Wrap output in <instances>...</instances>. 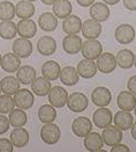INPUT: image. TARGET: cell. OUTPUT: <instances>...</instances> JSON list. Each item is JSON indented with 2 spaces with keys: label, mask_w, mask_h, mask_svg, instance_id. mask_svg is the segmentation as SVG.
I'll return each instance as SVG.
<instances>
[{
  "label": "cell",
  "mask_w": 136,
  "mask_h": 152,
  "mask_svg": "<svg viewBox=\"0 0 136 152\" xmlns=\"http://www.w3.org/2000/svg\"><path fill=\"white\" fill-rule=\"evenodd\" d=\"M71 0H57L53 4V14L59 19H66L72 13Z\"/></svg>",
  "instance_id": "33"
},
{
  "label": "cell",
  "mask_w": 136,
  "mask_h": 152,
  "mask_svg": "<svg viewBox=\"0 0 136 152\" xmlns=\"http://www.w3.org/2000/svg\"><path fill=\"white\" fill-rule=\"evenodd\" d=\"M29 138H30L29 132L23 129V127H17L13 129L9 136V140L13 143L14 148H24L29 143Z\"/></svg>",
  "instance_id": "23"
},
{
  "label": "cell",
  "mask_w": 136,
  "mask_h": 152,
  "mask_svg": "<svg viewBox=\"0 0 136 152\" xmlns=\"http://www.w3.org/2000/svg\"><path fill=\"white\" fill-rule=\"evenodd\" d=\"M36 12V7L31 1L22 0L15 6V15L20 19H30Z\"/></svg>",
  "instance_id": "30"
},
{
  "label": "cell",
  "mask_w": 136,
  "mask_h": 152,
  "mask_svg": "<svg viewBox=\"0 0 136 152\" xmlns=\"http://www.w3.org/2000/svg\"><path fill=\"white\" fill-rule=\"evenodd\" d=\"M68 100V92L61 86L52 87L49 93L50 103L55 108H62L67 104Z\"/></svg>",
  "instance_id": "7"
},
{
  "label": "cell",
  "mask_w": 136,
  "mask_h": 152,
  "mask_svg": "<svg viewBox=\"0 0 136 152\" xmlns=\"http://www.w3.org/2000/svg\"><path fill=\"white\" fill-rule=\"evenodd\" d=\"M76 2L81 7H90L95 2V0H76Z\"/></svg>",
  "instance_id": "44"
},
{
  "label": "cell",
  "mask_w": 136,
  "mask_h": 152,
  "mask_svg": "<svg viewBox=\"0 0 136 152\" xmlns=\"http://www.w3.org/2000/svg\"><path fill=\"white\" fill-rule=\"evenodd\" d=\"M61 137V130L59 126L52 123H45L40 128V140L45 144L54 145L57 144Z\"/></svg>",
  "instance_id": "1"
},
{
  "label": "cell",
  "mask_w": 136,
  "mask_h": 152,
  "mask_svg": "<svg viewBox=\"0 0 136 152\" xmlns=\"http://www.w3.org/2000/svg\"><path fill=\"white\" fill-rule=\"evenodd\" d=\"M38 118L42 123H52L57 118V110L55 107L50 104H43L38 108Z\"/></svg>",
  "instance_id": "32"
},
{
  "label": "cell",
  "mask_w": 136,
  "mask_h": 152,
  "mask_svg": "<svg viewBox=\"0 0 136 152\" xmlns=\"http://www.w3.org/2000/svg\"><path fill=\"white\" fill-rule=\"evenodd\" d=\"M94 124L99 129H105L106 127L111 126L113 121V114L110 109L106 107H99L98 109L92 115Z\"/></svg>",
  "instance_id": "8"
},
{
  "label": "cell",
  "mask_w": 136,
  "mask_h": 152,
  "mask_svg": "<svg viewBox=\"0 0 136 152\" xmlns=\"http://www.w3.org/2000/svg\"><path fill=\"white\" fill-rule=\"evenodd\" d=\"M130 134H132V137L136 140V121L133 123V126L130 128Z\"/></svg>",
  "instance_id": "45"
},
{
  "label": "cell",
  "mask_w": 136,
  "mask_h": 152,
  "mask_svg": "<svg viewBox=\"0 0 136 152\" xmlns=\"http://www.w3.org/2000/svg\"><path fill=\"white\" fill-rule=\"evenodd\" d=\"M13 53H15L20 58H28L32 53V44L29 38L20 37L14 41L12 45Z\"/></svg>",
  "instance_id": "12"
},
{
  "label": "cell",
  "mask_w": 136,
  "mask_h": 152,
  "mask_svg": "<svg viewBox=\"0 0 136 152\" xmlns=\"http://www.w3.org/2000/svg\"><path fill=\"white\" fill-rule=\"evenodd\" d=\"M28 1H31V2H34V1H36V0H28Z\"/></svg>",
  "instance_id": "50"
},
{
  "label": "cell",
  "mask_w": 136,
  "mask_h": 152,
  "mask_svg": "<svg viewBox=\"0 0 136 152\" xmlns=\"http://www.w3.org/2000/svg\"><path fill=\"white\" fill-rule=\"evenodd\" d=\"M82 38L76 35H67L62 39V48L68 55H77L82 48Z\"/></svg>",
  "instance_id": "14"
},
{
  "label": "cell",
  "mask_w": 136,
  "mask_h": 152,
  "mask_svg": "<svg viewBox=\"0 0 136 152\" xmlns=\"http://www.w3.org/2000/svg\"><path fill=\"white\" fill-rule=\"evenodd\" d=\"M51 88H52V86H51L50 80L44 78V77H39V78L36 77V79L31 83V91H32V93H35L38 96L49 95Z\"/></svg>",
  "instance_id": "29"
},
{
  "label": "cell",
  "mask_w": 136,
  "mask_h": 152,
  "mask_svg": "<svg viewBox=\"0 0 136 152\" xmlns=\"http://www.w3.org/2000/svg\"><path fill=\"white\" fill-rule=\"evenodd\" d=\"M91 100L94 102V104H96L97 107H106L111 103L112 94L109 88L104 86H99L92 91Z\"/></svg>",
  "instance_id": "11"
},
{
  "label": "cell",
  "mask_w": 136,
  "mask_h": 152,
  "mask_svg": "<svg viewBox=\"0 0 136 152\" xmlns=\"http://www.w3.org/2000/svg\"><path fill=\"white\" fill-rule=\"evenodd\" d=\"M97 69L101 73L104 75H109L112 73L115 67L118 66L117 64V58L114 55H112L111 52H101L100 56L97 58Z\"/></svg>",
  "instance_id": "5"
},
{
  "label": "cell",
  "mask_w": 136,
  "mask_h": 152,
  "mask_svg": "<svg viewBox=\"0 0 136 152\" xmlns=\"http://www.w3.org/2000/svg\"><path fill=\"white\" fill-rule=\"evenodd\" d=\"M77 73L78 76L84 78V79H90V78H94L96 76L98 69H97V64L95 63L94 61L91 59H82L80 63L77 64Z\"/></svg>",
  "instance_id": "16"
},
{
  "label": "cell",
  "mask_w": 136,
  "mask_h": 152,
  "mask_svg": "<svg viewBox=\"0 0 136 152\" xmlns=\"http://www.w3.org/2000/svg\"><path fill=\"white\" fill-rule=\"evenodd\" d=\"M89 100L87 95L81 92H74L71 95H68L67 107L73 113H82L88 108Z\"/></svg>",
  "instance_id": "2"
},
{
  "label": "cell",
  "mask_w": 136,
  "mask_h": 152,
  "mask_svg": "<svg viewBox=\"0 0 136 152\" xmlns=\"http://www.w3.org/2000/svg\"><path fill=\"white\" fill-rule=\"evenodd\" d=\"M20 66H21V58L13 52H8L1 57V67L7 73L16 72L20 69Z\"/></svg>",
  "instance_id": "20"
},
{
  "label": "cell",
  "mask_w": 136,
  "mask_h": 152,
  "mask_svg": "<svg viewBox=\"0 0 136 152\" xmlns=\"http://www.w3.org/2000/svg\"><path fill=\"white\" fill-rule=\"evenodd\" d=\"M1 57H2V56L0 55V67H1Z\"/></svg>",
  "instance_id": "49"
},
{
  "label": "cell",
  "mask_w": 136,
  "mask_h": 152,
  "mask_svg": "<svg viewBox=\"0 0 136 152\" xmlns=\"http://www.w3.org/2000/svg\"><path fill=\"white\" fill-rule=\"evenodd\" d=\"M114 121V126L118 127L119 129H121L122 131L129 130L134 121H133V115L130 114V112H126V110H119L114 114L113 117Z\"/></svg>",
  "instance_id": "22"
},
{
  "label": "cell",
  "mask_w": 136,
  "mask_h": 152,
  "mask_svg": "<svg viewBox=\"0 0 136 152\" xmlns=\"http://www.w3.org/2000/svg\"><path fill=\"white\" fill-rule=\"evenodd\" d=\"M15 16V5L11 1H1L0 2V20H13Z\"/></svg>",
  "instance_id": "37"
},
{
  "label": "cell",
  "mask_w": 136,
  "mask_h": 152,
  "mask_svg": "<svg viewBox=\"0 0 136 152\" xmlns=\"http://www.w3.org/2000/svg\"><path fill=\"white\" fill-rule=\"evenodd\" d=\"M134 110H135V116H136V106H135V108H134Z\"/></svg>",
  "instance_id": "51"
},
{
  "label": "cell",
  "mask_w": 136,
  "mask_h": 152,
  "mask_svg": "<svg viewBox=\"0 0 136 152\" xmlns=\"http://www.w3.org/2000/svg\"><path fill=\"white\" fill-rule=\"evenodd\" d=\"M82 20L77 15H68L63 19L62 22V30L67 35H76L82 30Z\"/></svg>",
  "instance_id": "15"
},
{
  "label": "cell",
  "mask_w": 136,
  "mask_h": 152,
  "mask_svg": "<svg viewBox=\"0 0 136 152\" xmlns=\"http://www.w3.org/2000/svg\"><path fill=\"white\" fill-rule=\"evenodd\" d=\"M9 123L11 126L14 128L17 127H23L25 123H27V114H25L24 109H13L12 112L9 113Z\"/></svg>",
  "instance_id": "36"
},
{
  "label": "cell",
  "mask_w": 136,
  "mask_h": 152,
  "mask_svg": "<svg viewBox=\"0 0 136 152\" xmlns=\"http://www.w3.org/2000/svg\"><path fill=\"white\" fill-rule=\"evenodd\" d=\"M92 130V123L86 116H80L72 122V131L77 137H86Z\"/></svg>",
  "instance_id": "10"
},
{
  "label": "cell",
  "mask_w": 136,
  "mask_h": 152,
  "mask_svg": "<svg viewBox=\"0 0 136 152\" xmlns=\"http://www.w3.org/2000/svg\"><path fill=\"white\" fill-rule=\"evenodd\" d=\"M117 104L121 110L130 112L136 106V96L129 91H122L117 96Z\"/></svg>",
  "instance_id": "19"
},
{
  "label": "cell",
  "mask_w": 136,
  "mask_h": 152,
  "mask_svg": "<svg viewBox=\"0 0 136 152\" xmlns=\"http://www.w3.org/2000/svg\"><path fill=\"white\" fill-rule=\"evenodd\" d=\"M15 107V102L11 95H0V114H9Z\"/></svg>",
  "instance_id": "38"
},
{
  "label": "cell",
  "mask_w": 136,
  "mask_h": 152,
  "mask_svg": "<svg viewBox=\"0 0 136 152\" xmlns=\"http://www.w3.org/2000/svg\"><path fill=\"white\" fill-rule=\"evenodd\" d=\"M16 78L22 85H31L36 79V70L31 65H23L16 71Z\"/></svg>",
  "instance_id": "28"
},
{
  "label": "cell",
  "mask_w": 136,
  "mask_h": 152,
  "mask_svg": "<svg viewBox=\"0 0 136 152\" xmlns=\"http://www.w3.org/2000/svg\"><path fill=\"white\" fill-rule=\"evenodd\" d=\"M80 76L77 73V70L74 66H66L60 72V80L66 86H74L78 83Z\"/></svg>",
  "instance_id": "31"
},
{
  "label": "cell",
  "mask_w": 136,
  "mask_h": 152,
  "mask_svg": "<svg viewBox=\"0 0 136 152\" xmlns=\"http://www.w3.org/2000/svg\"><path fill=\"white\" fill-rule=\"evenodd\" d=\"M115 58H117L118 66H120L124 70L132 69L134 65V53H133V51L128 50V49L120 50L117 53Z\"/></svg>",
  "instance_id": "34"
},
{
  "label": "cell",
  "mask_w": 136,
  "mask_h": 152,
  "mask_svg": "<svg viewBox=\"0 0 136 152\" xmlns=\"http://www.w3.org/2000/svg\"><path fill=\"white\" fill-rule=\"evenodd\" d=\"M16 26L17 34L23 38H32L37 33V26L31 19H21Z\"/></svg>",
  "instance_id": "18"
},
{
  "label": "cell",
  "mask_w": 136,
  "mask_h": 152,
  "mask_svg": "<svg viewBox=\"0 0 136 152\" xmlns=\"http://www.w3.org/2000/svg\"><path fill=\"white\" fill-rule=\"evenodd\" d=\"M129 151H130V149H129L127 145L121 144V143H119V144L112 146V149H111V152H129Z\"/></svg>",
  "instance_id": "42"
},
{
  "label": "cell",
  "mask_w": 136,
  "mask_h": 152,
  "mask_svg": "<svg viewBox=\"0 0 136 152\" xmlns=\"http://www.w3.org/2000/svg\"><path fill=\"white\" fill-rule=\"evenodd\" d=\"M60 65L55 61H47L42 65V75L50 81H54L60 77Z\"/></svg>",
  "instance_id": "25"
},
{
  "label": "cell",
  "mask_w": 136,
  "mask_h": 152,
  "mask_svg": "<svg viewBox=\"0 0 136 152\" xmlns=\"http://www.w3.org/2000/svg\"><path fill=\"white\" fill-rule=\"evenodd\" d=\"M14 102L15 106H17L21 109H30L34 106V94L32 91H29L27 88L19 89L15 94H14Z\"/></svg>",
  "instance_id": "9"
},
{
  "label": "cell",
  "mask_w": 136,
  "mask_h": 152,
  "mask_svg": "<svg viewBox=\"0 0 136 152\" xmlns=\"http://www.w3.org/2000/svg\"><path fill=\"white\" fill-rule=\"evenodd\" d=\"M37 50L42 56H51L57 50V42L52 36H42L37 41Z\"/></svg>",
  "instance_id": "21"
},
{
  "label": "cell",
  "mask_w": 136,
  "mask_h": 152,
  "mask_svg": "<svg viewBox=\"0 0 136 152\" xmlns=\"http://www.w3.org/2000/svg\"><path fill=\"white\" fill-rule=\"evenodd\" d=\"M124 6L128 11H136V0H124Z\"/></svg>",
  "instance_id": "43"
},
{
  "label": "cell",
  "mask_w": 136,
  "mask_h": 152,
  "mask_svg": "<svg viewBox=\"0 0 136 152\" xmlns=\"http://www.w3.org/2000/svg\"><path fill=\"white\" fill-rule=\"evenodd\" d=\"M114 37L115 41L120 44H130L135 39V29L133 26L128 23L118 26L114 31Z\"/></svg>",
  "instance_id": "4"
},
{
  "label": "cell",
  "mask_w": 136,
  "mask_h": 152,
  "mask_svg": "<svg viewBox=\"0 0 136 152\" xmlns=\"http://www.w3.org/2000/svg\"><path fill=\"white\" fill-rule=\"evenodd\" d=\"M14 145L11 140L7 138H0V152H13Z\"/></svg>",
  "instance_id": "39"
},
{
  "label": "cell",
  "mask_w": 136,
  "mask_h": 152,
  "mask_svg": "<svg viewBox=\"0 0 136 152\" xmlns=\"http://www.w3.org/2000/svg\"><path fill=\"white\" fill-rule=\"evenodd\" d=\"M101 138L105 145L114 146L122 140V130L115 126H109L101 132Z\"/></svg>",
  "instance_id": "6"
},
{
  "label": "cell",
  "mask_w": 136,
  "mask_h": 152,
  "mask_svg": "<svg viewBox=\"0 0 136 152\" xmlns=\"http://www.w3.org/2000/svg\"><path fill=\"white\" fill-rule=\"evenodd\" d=\"M134 66L136 67V53L134 55Z\"/></svg>",
  "instance_id": "48"
},
{
  "label": "cell",
  "mask_w": 136,
  "mask_h": 152,
  "mask_svg": "<svg viewBox=\"0 0 136 152\" xmlns=\"http://www.w3.org/2000/svg\"><path fill=\"white\" fill-rule=\"evenodd\" d=\"M40 1H42L44 5H53L57 0H40Z\"/></svg>",
  "instance_id": "47"
},
{
  "label": "cell",
  "mask_w": 136,
  "mask_h": 152,
  "mask_svg": "<svg viewBox=\"0 0 136 152\" xmlns=\"http://www.w3.org/2000/svg\"><path fill=\"white\" fill-rule=\"evenodd\" d=\"M127 88L130 93H133L136 96V76H133L129 78V80L127 83Z\"/></svg>",
  "instance_id": "41"
},
{
  "label": "cell",
  "mask_w": 136,
  "mask_h": 152,
  "mask_svg": "<svg viewBox=\"0 0 136 152\" xmlns=\"http://www.w3.org/2000/svg\"><path fill=\"white\" fill-rule=\"evenodd\" d=\"M9 118H7L5 114H0V135H4L9 129Z\"/></svg>",
  "instance_id": "40"
},
{
  "label": "cell",
  "mask_w": 136,
  "mask_h": 152,
  "mask_svg": "<svg viewBox=\"0 0 136 152\" xmlns=\"http://www.w3.org/2000/svg\"><path fill=\"white\" fill-rule=\"evenodd\" d=\"M1 93H2V92H1V88H0V95H1Z\"/></svg>",
  "instance_id": "52"
},
{
  "label": "cell",
  "mask_w": 136,
  "mask_h": 152,
  "mask_svg": "<svg viewBox=\"0 0 136 152\" xmlns=\"http://www.w3.org/2000/svg\"><path fill=\"white\" fill-rule=\"evenodd\" d=\"M81 31L87 39L98 38L101 34V25H100V22L94 20V19H88L83 22Z\"/></svg>",
  "instance_id": "17"
},
{
  "label": "cell",
  "mask_w": 136,
  "mask_h": 152,
  "mask_svg": "<svg viewBox=\"0 0 136 152\" xmlns=\"http://www.w3.org/2000/svg\"><path fill=\"white\" fill-rule=\"evenodd\" d=\"M20 85L21 83L17 80V78L13 76L4 77L0 81V88L1 92L6 95H14L19 89H20Z\"/></svg>",
  "instance_id": "27"
},
{
  "label": "cell",
  "mask_w": 136,
  "mask_h": 152,
  "mask_svg": "<svg viewBox=\"0 0 136 152\" xmlns=\"http://www.w3.org/2000/svg\"><path fill=\"white\" fill-rule=\"evenodd\" d=\"M38 25L44 31H54L58 27V18L53 13H42L38 19Z\"/></svg>",
  "instance_id": "24"
},
{
  "label": "cell",
  "mask_w": 136,
  "mask_h": 152,
  "mask_svg": "<svg viewBox=\"0 0 136 152\" xmlns=\"http://www.w3.org/2000/svg\"><path fill=\"white\" fill-rule=\"evenodd\" d=\"M83 144H84V148L87 151L98 152L101 150L104 142L101 138V135H99L98 132H89L84 137Z\"/></svg>",
  "instance_id": "26"
},
{
  "label": "cell",
  "mask_w": 136,
  "mask_h": 152,
  "mask_svg": "<svg viewBox=\"0 0 136 152\" xmlns=\"http://www.w3.org/2000/svg\"><path fill=\"white\" fill-rule=\"evenodd\" d=\"M81 52L84 58L95 61L103 52V45L100 44V42L97 41V38H90L87 39L84 43H82Z\"/></svg>",
  "instance_id": "3"
},
{
  "label": "cell",
  "mask_w": 136,
  "mask_h": 152,
  "mask_svg": "<svg viewBox=\"0 0 136 152\" xmlns=\"http://www.w3.org/2000/svg\"><path fill=\"white\" fill-rule=\"evenodd\" d=\"M103 1H104L106 5H111L112 6V5H117L120 0H103Z\"/></svg>",
  "instance_id": "46"
},
{
  "label": "cell",
  "mask_w": 136,
  "mask_h": 152,
  "mask_svg": "<svg viewBox=\"0 0 136 152\" xmlns=\"http://www.w3.org/2000/svg\"><path fill=\"white\" fill-rule=\"evenodd\" d=\"M90 18L98 21L104 22L110 18V8L105 2H94L90 6Z\"/></svg>",
  "instance_id": "13"
},
{
  "label": "cell",
  "mask_w": 136,
  "mask_h": 152,
  "mask_svg": "<svg viewBox=\"0 0 136 152\" xmlns=\"http://www.w3.org/2000/svg\"><path fill=\"white\" fill-rule=\"evenodd\" d=\"M17 34V26L12 20L0 22V37L4 39H13Z\"/></svg>",
  "instance_id": "35"
}]
</instances>
